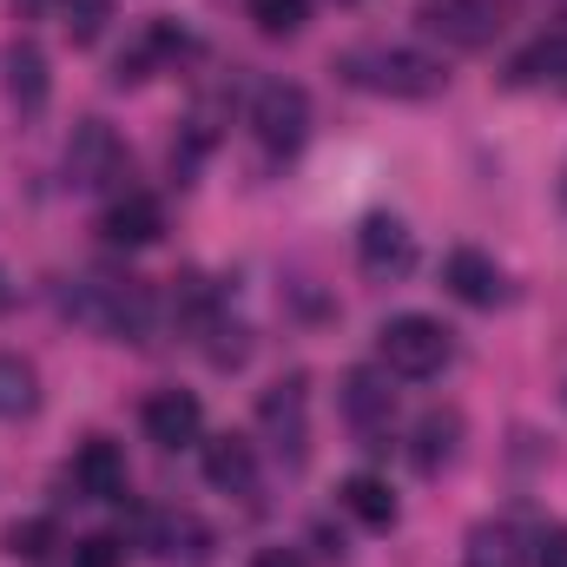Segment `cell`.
I'll list each match as a JSON object with an SVG mask.
<instances>
[{
    "label": "cell",
    "instance_id": "f546056e",
    "mask_svg": "<svg viewBox=\"0 0 567 567\" xmlns=\"http://www.w3.org/2000/svg\"><path fill=\"white\" fill-rule=\"evenodd\" d=\"M13 310V284H7V271H0V317Z\"/></svg>",
    "mask_w": 567,
    "mask_h": 567
},
{
    "label": "cell",
    "instance_id": "4316f807",
    "mask_svg": "<svg viewBox=\"0 0 567 567\" xmlns=\"http://www.w3.org/2000/svg\"><path fill=\"white\" fill-rule=\"evenodd\" d=\"M535 567H567V528H542L535 535Z\"/></svg>",
    "mask_w": 567,
    "mask_h": 567
},
{
    "label": "cell",
    "instance_id": "52a82bcc",
    "mask_svg": "<svg viewBox=\"0 0 567 567\" xmlns=\"http://www.w3.org/2000/svg\"><path fill=\"white\" fill-rule=\"evenodd\" d=\"M357 265H363V278H377V284L410 278L416 271V231L403 218H390V212L363 218L357 225Z\"/></svg>",
    "mask_w": 567,
    "mask_h": 567
},
{
    "label": "cell",
    "instance_id": "9c48e42d",
    "mask_svg": "<svg viewBox=\"0 0 567 567\" xmlns=\"http://www.w3.org/2000/svg\"><path fill=\"white\" fill-rule=\"evenodd\" d=\"M337 410L350 416V429L370 435V449H390V442H377V435L390 429V416H396V390H390L383 370H350L343 390H337Z\"/></svg>",
    "mask_w": 567,
    "mask_h": 567
},
{
    "label": "cell",
    "instance_id": "e0dca14e",
    "mask_svg": "<svg viewBox=\"0 0 567 567\" xmlns=\"http://www.w3.org/2000/svg\"><path fill=\"white\" fill-rule=\"evenodd\" d=\"M165 310H172V323H178L185 337H205V330H212V323L225 317V310H218V290L198 278V271L172 278V303H165Z\"/></svg>",
    "mask_w": 567,
    "mask_h": 567
},
{
    "label": "cell",
    "instance_id": "9a60e30c",
    "mask_svg": "<svg viewBox=\"0 0 567 567\" xmlns=\"http://www.w3.org/2000/svg\"><path fill=\"white\" fill-rule=\"evenodd\" d=\"M205 482L218 495H251L258 488V449L245 435H212L205 442Z\"/></svg>",
    "mask_w": 567,
    "mask_h": 567
},
{
    "label": "cell",
    "instance_id": "8992f818",
    "mask_svg": "<svg viewBox=\"0 0 567 567\" xmlns=\"http://www.w3.org/2000/svg\"><path fill=\"white\" fill-rule=\"evenodd\" d=\"M126 178V145L106 120H80L66 140V185L73 192H113Z\"/></svg>",
    "mask_w": 567,
    "mask_h": 567
},
{
    "label": "cell",
    "instance_id": "7c38bea8",
    "mask_svg": "<svg viewBox=\"0 0 567 567\" xmlns=\"http://www.w3.org/2000/svg\"><path fill=\"white\" fill-rule=\"evenodd\" d=\"M158 231H165V205H158L152 192H120V198L106 205V218H100V238L120 245V251L158 245Z\"/></svg>",
    "mask_w": 567,
    "mask_h": 567
},
{
    "label": "cell",
    "instance_id": "277c9868",
    "mask_svg": "<svg viewBox=\"0 0 567 567\" xmlns=\"http://www.w3.org/2000/svg\"><path fill=\"white\" fill-rule=\"evenodd\" d=\"M502 13H508V0H423L416 27L429 40H442L449 53H482L502 33Z\"/></svg>",
    "mask_w": 567,
    "mask_h": 567
},
{
    "label": "cell",
    "instance_id": "7402d4cb",
    "mask_svg": "<svg viewBox=\"0 0 567 567\" xmlns=\"http://www.w3.org/2000/svg\"><path fill=\"white\" fill-rule=\"evenodd\" d=\"M53 542H60V528H53L47 515H27V522H7V535H0V548H7L13 561H40V555H53Z\"/></svg>",
    "mask_w": 567,
    "mask_h": 567
},
{
    "label": "cell",
    "instance_id": "8fae6325",
    "mask_svg": "<svg viewBox=\"0 0 567 567\" xmlns=\"http://www.w3.org/2000/svg\"><path fill=\"white\" fill-rule=\"evenodd\" d=\"M140 429H145V442H158V449H192L205 435V410H198L192 390H158V396H145Z\"/></svg>",
    "mask_w": 567,
    "mask_h": 567
},
{
    "label": "cell",
    "instance_id": "cb8c5ba5",
    "mask_svg": "<svg viewBox=\"0 0 567 567\" xmlns=\"http://www.w3.org/2000/svg\"><path fill=\"white\" fill-rule=\"evenodd\" d=\"M106 20H113V0H60V27L73 47H93L106 33Z\"/></svg>",
    "mask_w": 567,
    "mask_h": 567
},
{
    "label": "cell",
    "instance_id": "2e32d148",
    "mask_svg": "<svg viewBox=\"0 0 567 567\" xmlns=\"http://www.w3.org/2000/svg\"><path fill=\"white\" fill-rule=\"evenodd\" d=\"M152 555H158V561L205 567L212 561V528L192 522V515H152Z\"/></svg>",
    "mask_w": 567,
    "mask_h": 567
},
{
    "label": "cell",
    "instance_id": "603a6c76",
    "mask_svg": "<svg viewBox=\"0 0 567 567\" xmlns=\"http://www.w3.org/2000/svg\"><path fill=\"white\" fill-rule=\"evenodd\" d=\"M522 561V548H515V528H502V522H482V528H468V567H515Z\"/></svg>",
    "mask_w": 567,
    "mask_h": 567
},
{
    "label": "cell",
    "instance_id": "ba28073f",
    "mask_svg": "<svg viewBox=\"0 0 567 567\" xmlns=\"http://www.w3.org/2000/svg\"><path fill=\"white\" fill-rule=\"evenodd\" d=\"M303 410H310V390H303V377H290V383H271V390L258 396V429L278 442V455H290V468L303 462V442H310V423H303Z\"/></svg>",
    "mask_w": 567,
    "mask_h": 567
},
{
    "label": "cell",
    "instance_id": "ffe728a7",
    "mask_svg": "<svg viewBox=\"0 0 567 567\" xmlns=\"http://www.w3.org/2000/svg\"><path fill=\"white\" fill-rule=\"evenodd\" d=\"M455 442H462V416H455V410H429L423 423H416V449H410V455H416L423 475H442V468L455 462Z\"/></svg>",
    "mask_w": 567,
    "mask_h": 567
},
{
    "label": "cell",
    "instance_id": "7a4b0ae2",
    "mask_svg": "<svg viewBox=\"0 0 567 567\" xmlns=\"http://www.w3.org/2000/svg\"><path fill=\"white\" fill-rule=\"evenodd\" d=\"M337 73L377 100H435L442 93V60H429L416 47H350L337 53Z\"/></svg>",
    "mask_w": 567,
    "mask_h": 567
},
{
    "label": "cell",
    "instance_id": "6da1fadb",
    "mask_svg": "<svg viewBox=\"0 0 567 567\" xmlns=\"http://www.w3.org/2000/svg\"><path fill=\"white\" fill-rule=\"evenodd\" d=\"M60 310H66L73 323L113 337V343H152V330H158V297H152V284L120 278V271H86V278H73L60 290Z\"/></svg>",
    "mask_w": 567,
    "mask_h": 567
},
{
    "label": "cell",
    "instance_id": "3957f363",
    "mask_svg": "<svg viewBox=\"0 0 567 567\" xmlns=\"http://www.w3.org/2000/svg\"><path fill=\"white\" fill-rule=\"evenodd\" d=\"M377 357H383L390 377L423 383V377H435V370L449 363V330H442L435 317H423V310H403V317H390V323L377 330Z\"/></svg>",
    "mask_w": 567,
    "mask_h": 567
},
{
    "label": "cell",
    "instance_id": "44dd1931",
    "mask_svg": "<svg viewBox=\"0 0 567 567\" xmlns=\"http://www.w3.org/2000/svg\"><path fill=\"white\" fill-rule=\"evenodd\" d=\"M40 410V370L13 350H0V423H20Z\"/></svg>",
    "mask_w": 567,
    "mask_h": 567
},
{
    "label": "cell",
    "instance_id": "30bf717a",
    "mask_svg": "<svg viewBox=\"0 0 567 567\" xmlns=\"http://www.w3.org/2000/svg\"><path fill=\"white\" fill-rule=\"evenodd\" d=\"M0 73H7L13 113H20V120H40L47 100H53V66H47V53H40L33 40H13V47L0 53Z\"/></svg>",
    "mask_w": 567,
    "mask_h": 567
},
{
    "label": "cell",
    "instance_id": "4fadbf2b",
    "mask_svg": "<svg viewBox=\"0 0 567 567\" xmlns=\"http://www.w3.org/2000/svg\"><path fill=\"white\" fill-rule=\"evenodd\" d=\"M73 488H80L86 502H126V455H120V442L93 435V442L73 455Z\"/></svg>",
    "mask_w": 567,
    "mask_h": 567
},
{
    "label": "cell",
    "instance_id": "484cf974",
    "mask_svg": "<svg viewBox=\"0 0 567 567\" xmlns=\"http://www.w3.org/2000/svg\"><path fill=\"white\" fill-rule=\"evenodd\" d=\"M73 567H126V542L120 535H86L73 548Z\"/></svg>",
    "mask_w": 567,
    "mask_h": 567
},
{
    "label": "cell",
    "instance_id": "f1b7e54d",
    "mask_svg": "<svg viewBox=\"0 0 567 567\" xmlns=\"http://www.w3.org/2000/svg\"><path fill=\"white\" fill-rule=\"evenodd\" d=\"M47 7H60V0H13V13H20V20H40Z\"/></svg>",
    "mask_w": 567,
    "mask_h": 567
},
{
    "label": "cell",
    "instance_id": "83f0119b",
    "mask_svg": "<svg viewBox=\"0 0 567 567\" xmlns=\"http://www.w3.org/2000/svg\"><path fill=\"white\" fill-rule=\"evenodd\" d=\"M251 567H303V555H297V548H258Z\"/></svg>",
    "mask_w": 567,
    "mask_h": 567
},
{
    "label": "cell",
    "instance_id": "5b68a950",
    "mask_svg": "<svg viewBox=\"0 0 567 567\" xmlns=\"http://www.w3.org/2000/svg\"><path fill=\"white\" fill-rule=\"evenodd\" d=\"M251 133L271 158H290L297 145L310 140V93L297 80H265L251 93Z\"/></svg>",
    "mask_w": 567,
    "mask_h": 567
},
{
    "label": "cell",
    "instance_id": "ac0fdd59",
    "mask_svg": "<svg viewBox=\"0 0 567 567\" xmlns=\"http://www.w3.org/2000/svg\"><path fill=\"white\" fill-rule=\"evenodd\" d=\"M508 80L515 86H561L567 93V33H542L528 53H515Z\"/></svg>",
    "mask_w": 567,
    "mask_h": 567
},
{
    "label": "cell",
    "instance_id": "d6986e66",
    "mask_svg": "<svg viewBox=\"0 0 567 567\" xmlns=\"http://www.w3.org/2000/svg\"><path fill=\"white\" fill-rule=\"evenodd\" d=\"M337 502H343L363 528H377V535H383V528H396V495H390V482H383V475H350V482L337 488Z\"/></svg>",
    "mask_w": 567,
    "mask_h": 567
},
{
    "label": "cell",
    "instance_id": "5bb4252c",
    "mask_svg": "<svg viewBox=\"0 0 567 567\" xmlns=\"http://www.w3.org/2000/svg\"><path fill=\"white\" fill-rule=\"evenodd\" d=\"M442 284H449V297H462V303H475V310L502 303V271H495V258L475 251V245H462V251L442 258Z\"/></svg>",
    "mask_w": 567,
    "mask_h": 567
},
{
    "label": "cell",
    "instance_id": "d4e9b609",
    "mask_svg": "<svg viewBox=\"0 0 567 567\" xmlns=\"http://www.w3.org/2000/svg\"><path fill=\"white\" fill-rule=\"evenodd\" d=\"M245 13L258 20V33H297L310 20V0H245Z\"/></svg>",
    "mask_w": 567,
    "mask_h": 567
}]
</instances>
